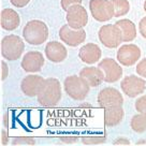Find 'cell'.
Here are the masks:
<instances>
[{
	"label": "cell",
	"mask_w": 146,
	"mask_h": 146,
	"mask_svg": "<svg viewBox=\"0 0 146 146\" xmlns=\"http://www.w3.org/2000/svg\"><path fill=\"white\" fill-rule=\"evenodd\" d=\"M36 99L42 106L46 108L58 104L61 99V85L59 81L55 78H45Z\"/></svg>",
	"instance_id": "cell-1"
},
{
	"label": "cell",
	"mask_w": 146,
	"mask_h": 146,
	"mask_svg": "<svg viewBox=\"0 0 146 146\" xmlns=\"http://www.w3.org/2000/svg\"><path fill=\"white\" fill-rule=\"evenodd\" d=\"M23 36L25 41L30 45H41L45 43L48 38V28L44 22L32 19L25 25Z\"/></svg>",
	"instance_id": "cell-2"
},
{
	"label": "cell",
	"mask_w": 146,
	"mask_h": 146,
	"mask_svg": "<svg viewBox=\"0 0 146 146\" xmlns=\"http://www.w3.org/2000/svg\"><path fill=\"white\" fill-rule=\"evenodd\" d=\"M64 87L66 94L71 99L76 101L84 100L88 96L90 89V86L86 82V80H84L80 75H70L66 78Z\"/></svg>",
	"instance_id": "cell-3"
},
{
	"label": "cell",
	"mask_w": 146,
	"mask_h": 146,
	"mask_svg": "<svg viewBox=\"0 0 146 146\" xmlns=\"http://www.w3.org/2000/svg\"><path fill=\"white\" fill-rule=\"evenodd\" d=\"M24 50L25 43L21 36L9 35L1 40V55L5 60H17L18 58H21Z\"/></svg>",
	"instance_id": "cell-4"
},
{
	"label": "cell",
	"mask_w": 146,
	"mask_h": 146,
	"mask_svg": "<svg viewBox=\"0 0 146 146\" xmlns=\"http://www.w3.org/2000/svg\"><path fill=\"white\" fill-rule=\"evenodd\" d=\"M99 41L108 48H116L123 43V33L118 26L108 24L101 26L98 32Z\"/></svg>",
	"instance_id": "cell-5"
},
{
	"label": "cell",
	"mask_w": 146,
	"mask_h": 146,
	"mask_svg": "<svg viewBox=\"0 0 146 146\" xmlns=\"http://www.w3.org/2000/svg\"><path fill=\"white\" fill-rule=\"evenodd\" d=\"M89 9L91 16L97 22L104 23L114 17V8L111 0H90Z\"/></svg>",
	"instance_id": "cell-6"
},
{
	"label": "cell",
	"mask_w": 146,
	"mask_h": 146,
	"mask_svg": "<svg viewBox=\"0 0 146 146\" xmlns=\"http://www.w3.org/2000/svg\"><path fill=\"white\" fill-rule=\"evenodd\" d=\"M120 88L126 96H128L129 98H135L145 91L146 82L143 78L129 75L121 80Z\"/></svg>",
	"instance_id": "cell-7"
},
{
	"label": "cell",
	"mask_w": 146,
	"mask_h": 146,
	"mask_svg": "<svg viewBox=\"0 0 146 146\" xmlns=\"http://www.w3.org/2000/svg\"><path fill=\"white\" fill-rule=\"evenodd\" d=\"M59 38L64 44L71 47H76L86 40V31L84 28L73 29L67 24L61 26L59 29Z\"/></svg>",
	"instance_id": "cell-8"
},
{
	"label": "cell",
	"mask_w": 146,
	"mask_h": 146,
	"mask_svg": "<svg viewBox=\"0 0 146 146\" xmlns=\"http://www.w3.org/2000/svg\"><path fill=\"white\" fill-rule=\"evenodd\" d=\"M67 23L73 29H82L88 23V13L82 5H74L67 11Z\"/></svg>",
	"instance_id": "cell-9"
},
{
	"label": "cell",
	"mask_w": 146,
	"mask_h": 146,
	"mask_svg": "<svg viewBox=\"0 0 146 146\" xmlns=\"http://www.w3.org/2000/svg\"><path fill=\"white\" fill-rule=\"evenodd\" d=\"M141 48L135 44H125L117 52V60L125 67H131L141 58Z\"/></svg>",
	"instance_id": "cell-10"
},
{
	"label": "cell",
	"mask_w": 146,
	"mask_h": 146,
	"mask_svg": "<svg viewBox=\"0 0 146 146\" xmlns=\"http://www.w3.org/2000/svg\"><path fill=\"white\" fill-rule=\"evenodd\" d=\"M98 67L104 73V82L115 83L123 78V69L113 58L102 59Z\"/></svg>",
	"instance_id": "cell-11"
},
{
	"label": "cell",
	"mask_w": 146,
	"mask_h": 146,
	"mask_svg": "<svg viewBox=\"0 0 146 146\" xmlns=\"http://www.w3.org/2000/svg\"><path fill=\"white\" fill-rule=\"evenodd\" d=\"M44 56L38 52V50H30L22 59L21 67L25 72L27 73H36L41 71L42 67L44 66Z\"/></svg>",
	"instance_id": "cell-12"
},
{
	"label": "cell",
	"mask_w": 146,
	"mask_h": 146,
	"mask_svg": "<svg viewBox=\"0 0 146 146\" xmlns=\"http://www.w3.org/2000/svg\"><path fill=\"white\" fill-rule=\"evenodd\" d=\"M98 103L102 108L123 104V97L120 91L113 87L103 88L98 95Z\"/></svg>",
	"instance_id": "cell-13"
},
{
	"label": "cell",
	"mask_w": 146,
	"mask_h": 146,
	"mask_svg": "<svg viewBox=\"0 0 146 146\" xmlns=\"http://www.w3.org/2000/svg\"><path fill=\"white\" fill-rule=\"evenodd\" d=\"M44 80L45 78L36 74L27 75L23 78V81L21 83V89L24 95H26L27 97H30V98L36 97L44 83Z\"/></svg>",
	"instance_id": "cell-14"
},
{
	"label": "cell",
	"mask_w": 146,
	"mask_h": 146,
	"mask_svg": "<svg viewBox=\"0 0 146 146\" xmlns=\"http://www.w3.org/2000/svg\"><path fill=\"white\" fill-rule=\"evenodd\" d=\"M44 52H45L47 60L55 64L62 62L68 57V50L66 48V46L62 43L57 41H50L46 43Z\"/></svg>",
	"instance_id": "cell-15"
},
{
	"label": "cell",
	"mask_w": 146,
	"mask_h": 146,
	"mask_svg": "<svg viewBox=\"0 0 146 146\" xmlns=\"http://www.w3.org/2000/svg\"><path fill=\"white\" fill-rule=\"evenodd\" d=\"M102 50L95 43H86L78 50V57L83 62L87 64H92L98 62L101 59Z\"/></svg>",
	"instance_id": "cell-16"
},
{
	"label": "cell",
	"mask_w": 146,
	"mask_h": 146,
	"mask_svg": "<svg viewBox=\"0 0 146 146\" xmlns=\"http://www.w3.org/2000/svg\"><path fill=\"white\" fill-rule=\"evenodd\" d=\"M21 24V17L18 13L13 9H3L0 15V25L1 28L7 31H12L17 29Z\"/></svg>",
	"instance_id": "cell-17"
},
{
	"label": "cell",
	"mask_w": 146,
	"mask_h": 146,
	"mask_svg": "<svg viewBox=\"0 0 146 146\" xmlns=\"http://www.w3.org/2000/svg\"><path fill=\"white\" fill-rule=\"evenodd\" d=\"M80 76H82L90 87H97L104 81V73L99 67H85L80 71Z\"/></svg>",
	"instance_id": "cell-18"
},
{
	"label": "cell",
	"mask_w": 146,
	"mask_h": 146,
	"mask_svg": "<svg viewBox=\"0 0 146 146\" xmlns=\"http://www.w3.org/2000/svg\"><path fill=\"white\" fill-rule=\"evenodd\" d=\"M125 111L123 105L108 106L104 111V123L108 127H115L123 121Z\"/></svg>",
	"instance_id": "cell-19"
},
{
	"label": "cell",
	"mask_w": 146,
	"mask_h": 146,
	"mask_svg": "<svg viewBox=\"0 0 146 146\" xmlns=\"http://www.w3.org/2000/svg\"><path fill=\"white\" fill-rule=\"evenodd\" d=\"M116 26H118L123 33V42H131L137 38V27L132 21L123 18L119 19L115 23Z\"/></svg>",
	"instance_id": "cell-20"
},
{
	"label": "cell",
	"mask_w": 146,
	"mask_h": 146,
	"mask_svg": "<svg viewBox=\"0 0 146 146\" xmlns=\"http://www.w3.org/2000/svg\"><path fill=\"white\" fill-rule=\"evenodd\" d=\"M130 127L134 132L143 133L146 131V114L144 113H139L134 115L131 121H130Z\"/></svg>",
	"instance_id": "cell-21"
},
{
	"label": "cell",
	"mask_w": 146,
	"mask_h": 146,
	"mask_svg": "<svg viewBox=\"0 0 146 146\" xmlns=\"http://www.w3.org/2000/svg\"><path fill=\"white\" fill-rule=\"evenodd\" d=\"M114 8V17L123 16L129 12L130 3L128 0H111Z\"/></svg>",
	"instance_id": "cell-22"
},
{
	"label": "cell",
	"mask_w": 146,
	"mask_h": 146,
	"mask_svg": "<svg viewBox=\"0 0 146 146\" xmlns=\"http://www.w3.org/2000/svg\"><path fill=\"white\" fill-rule=\"evenodd\" d=\"M105 137H98V135H87L82 137V143L86 145H96V144H102L105 142Z\"/></svg>",
	"instance_id": "cell-23"
},
{
	"label": "cell",
	"mask_w": 146,
	"mask_h": 146,
	"mask_svg": "<svg viewBox=\"0 0 146 146\" xmlns=\"http://www.w3.org/2000/svg\"><path fill=\"white\" fill-rule=\"evenodd\" d=\"M13 145H35L36 140L29 137H16L12 141Z\"/></svg>",
	"instance_id": "cell-24"
},
{
	"label": "cell",
	"mask_w": 146,
	"mask_h": 146,
	"mask_svg": "<svg viewBox=\"0 0 146 146\" xmlns=\"http://www.w3.org/2000/svg\"><path fill=\"white\" fill-rule=\"evenodd\" d=\"M135 110L139 113H144L146 114V95L137 98V100L135 101Z\"/></svg>",
	"instance_id": "cell-25"
},
{
	"label": "cell",
	"mask_w": 146,
	"mask_h": 146,
	"mask_svg": "<svg viewBox=\"0 0 146 146\" xmlns=\"http://www.w3.org/2000/svg\"><path fill=\"white\" fill-rule=\"evenodd\" d=\"M135 71L141 78H146V58L139 61V64H137V68H135Z\"/></svg>",
	"instance_id": "cell-26"
},
{
	"label": "cell",
	"mask_w": 146,
	"mask_h": 146,
	"mask_svg": "<svg viewBox=\"0 0 146 146\" xmlns=\"http://www.w3.org/2000/svg\"><path fill=\"white\" fill-rule=\"evenodd\" d=\"M83 0H60V5L64 11H68L70 7L74 5H82Z\"/></svg>",
	"instance_id": "cell-27"
},
{
	"label": "cell",
	"mask_w": 146,
	"mask_h": 146,
	"mask_svg": "<svg viewBox=\"0 0 146 146\" xmlns=\"http://www.w3.org/2000/svg\"><path fill=\"white\" fill-rule=\"evenodd\" d=\"M9 74V67L5 60L1 61V81H5Z\"/></svg>",
	"instance_id": "cell-28"
},
{
	"label": "cell",
	"mask_w": 146,
	"mask_h": 146,
	"mask_svg": "<svg viewBox=\"0 0 146 146\" xmlns=\"http://www.w3.org/2000/svg\"><path fill=\"white\" fill-rule=\"evenodd\" d=\"M139 30H140V33L142 35V36L146 39V16L142 17V19L139 23Z\"/></svg>",
	"instance_id": "cell-29"
},
{
	"label": "cell",
	"mask_w": 146,
	"mask_h": 146,
	"mask_svg": "<svg viewBox=\"0 0 146 146\" xmlns=\"http://www.w3.org/2000/svg\"><path fill=\"white\" fill-rule=\"evenodd\" d=\"M10 2L15 7V8H24L30 2V0H10Z\"/></svg>",
	"instance_id": "cell-30"
},
{
	"label": "cell",
	"mask_w": 146,
	"mask_h": 146,
	"mask_svg": "<svg viewBox=\"0 0 146 146\" xmlns=\"http://www.w3.org/2000/svg\"><path fill=\"white\" fill-rule=\"evenodd\" d=\"M60 140L64 142V143H67V144H72V143H76L78 141V137H60Z\"/></svg>",
	"instance_id": "cell-31"
},
{
	"label": "cell",
	"mask_w": 146,
	"mask_h": 146,
	"mask_svg": "<svg viewBox=\"0 0 146 146\" xmlns=\"http://www.w3.org/2000/svg\"><path fill=\"white\" fill-rule=\"evenodd\" d=\"M9 143V135H8V132L7 130H2L1 131V144L2 145H7Z\"/></svg>",
	"instance_id": "cell-32"
},
{
	"label": "cell",
	"mask_w": 146,
	"mask_h": 146,
	"mask_svg": "<svg viewBox=\"0 0 146 146\" xmlns=\"http://www.w3.org/2000/svg\"><path fill=\"white\" fill-rule=\"evenodd\" d=\"M114 144H116V145H129L130 144V141L129 140H127L126 137H118L117 140H115L114 142H113Z\"/></svg>",
	"instance_id": "cell-33"
},
{
	"label": "cell",
	"mask_w": 146,
	"mask_h": 146,
	"mask_svg": "<svg viewBox=\"0 0 146 146\" xmlns=\"http://www.w3.org/2000/svg\"><path fill=\"white\" fill-rule=\"evenodd\" d=\"M3 125L5 128H9V114L8 113L3 115Z\"/></svg>",
	"instance_id": "cell-34"
},
{
	"label": "cell",
	"mask_w": 146,
	"mask_h": 146,
	"mask_svg": "<svg viewBox=\"0 0 146 146\" xmlns=\"http://www.w3.org/2000/svg\"><path fill=\"white\" fill-rule=\"evenodd\" d=\"M137 144H146V140H141V141H139Z\"/></svg>",
	"instance_id": "cell-35"
},
{
	"label": "cell",
	"mask_w": 146,
	"mask_h": 146,
	"mask_svg": "<svg viewBox=\"0 0 146 146\" xmlns=\"http://www.w3.org/2000/svg\"><path fill=\"white\" fill-rule=\"evenodd\" d=\"M144 11L146 12V0H145V2H144Z\"/></svg>",
	"instance_id": "cell-36"
}]
</instances>
